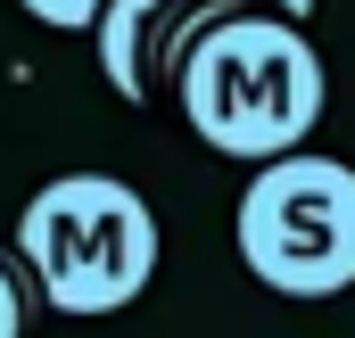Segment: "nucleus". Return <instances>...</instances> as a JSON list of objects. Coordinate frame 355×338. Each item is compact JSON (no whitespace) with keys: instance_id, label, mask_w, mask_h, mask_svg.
I'll return each mask as SVG.
<instances>
[{"instance_id":"1","label":"nucleus","mask_w":355,"mask_h":338,"mask_svg":"<svg viewBox=\"0 0 355 338\" xmlns=\"http://www.w3.org/2000/svg\"><path fill=\"white\" fill-rule=\"evenodd\" d=\"M190 132L232 157V166H272L314 141L331 107V66L306 42V25L265 17V8H223L174 66V91Z\"/></svg>"},{"instance_id":"2","label":"nucleus","mask_w":355,"mask_h":338,"mask_svg":"<svg viewBox=\"0 0 355 338\" xmlns=\"http://www.w3.org/2000/svg\"><path fill=\"white\" fill-rule=\"evenodd\" d=\"M17 256L50 314L99 322L149 297L166 231H157V206L124 173H50L17 206Z\"/></svg>"},{"instance_id":"3","label":"nucleus","mask_w":355,"mask_h":338,"mask_svg":"<svg viewBox=\"0 0 355 338\" xmlns=\"http://www.w3.org/2000/svg\"><path fill=\"white\" fill-rule=\"evenodd\" d=\"M240 264L272 297H339L355 289V166L322 149H289L248 173L232 206Z\"/></svg>"},{"instance_id":"4","label":"nucleus","mask_w":355,"mask_h":338,"mask_svg":"<svg viewBox=\"0 0 355 338\" xmlns=\"http://www.w3.org/2000/svg\"><path fill=\"white\" fill-rule=\"evenodd\" d=\"M166 8L174 0H99V17H91L99 75H107L116 99H132V107H149V42H157Z\"/></svg>"},{"instance_id":"5","label":"nucleus","mask_w":355,"mask_h":338,"mask_svg":"<svg viewBox=\"0 0 355 338\" xmlns=\"http://www.w3.org/2000/svg\"><path fill=\"white\" fill-rule=\"evenodd\" d=\"M17 8L50 33H91V17H99V0H17Z\"/></svg>"},{"instance_id":"6","label":"nucleus","mask_w":355,"mask_h":338,"mask_svg":"<svg viewBox=\"0 0 355 338\" xmlns=\"http://www.w3.org/2000/svg\"><path fill=\"white\" fill-rule=\"evenodd\" d=\"M0 338H25V289L8 264H0Z\"/></svg>"},{"instance_id":"7","label":"nucleus","mask_w":355,"mask_h":338,"mask_svg":"<svg viewBox=\"0 0 355 338\" xmlns=\"http://www.w3.org/2000/svg\"><path fill=\"white\" fill-rule=\"evenodd\" d=\"M272 17H289V25H306V17H314V0H272Z\"/></svg>"}]
</instances>
